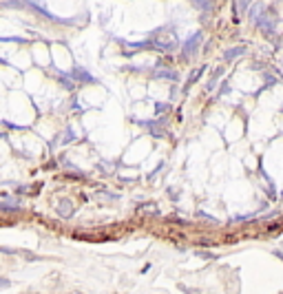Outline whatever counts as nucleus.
I'll use <instances>...</instances> for the list:
<instances>
[{
    "label": "nucleus",
    "mask_w": 283,
    "mask_h": 294,
    "mask_svg": "<svg viewBox=\"0 0 283 294\" xmlns=\"http://www.w3.org/2000/svg\"><path fill=\"white\" fill-rule=\"evenodd\" d=\"M155 45L159 49H173V47H177V36L168 29H162L155 33Z\"/></svg>",
    "instance_id": "nucleus-1"
},
{
    "label": "nucleus",
    "mask_w": 283,
    "mask_h": 294,
    "mask_svg": "<svg viewBox=\"0 0 283 294\" xmlns=\"http://www.w3.org/2000/svg\"><path fill=\"white\" fill-rule=\"evenodd\" d=\"M192 2H195L199 9H204V11H208V9L212 7V0H192Z\"/></svg>",
    "instance_id": "nucleus-2"
},
{
    "label": "nucleus",
    "mask_w": 283,
    "mask_h": 294,
    "mask_svg": "<svg viewBox=\"0 0 283 294\" xmlns=\"http://www.w3.org/2000/svg\"><path fill=\"white\" fill-rule=\"evenodd\" d=\"M261 9H263V4H261V2H257V4L252 7V13H250V18H252V20H257V18L261 16Z\"/></svg>",
    "instance_id": "nucleus-3"
},
{
    "label": "nucleus",
    "mask_w": 283,
    "mask_h": 294,
    "mask_svg": "<svg viewBox=\"0 0 283 294\" xmlns=\"http://www.w3.org/2000/svg\"><path fill=\"white\" fill-rule=\"evenodd\" d=\"M250 2H252V0H237V11H239V13H243V11L248 9V4H250Z\"/></svg>",
    "instance_id": "nucleus-4"
}]
</instances>
